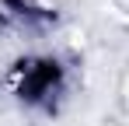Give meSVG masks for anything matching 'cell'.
Returning a JSON list of instances; mask_svg holds the SVG:
<instances>
[{"instance_id": "cell-2", "label": "cell", "mask_w": 129, "mask_h": 126, "mask_svg": "<svg viewBox=\"0 0 129 126\" xmlns=\"http://www.w3.org/2000/svg\"><path fill=\"white\" fill-rule=\"evenodd\" d=\"M4 21H18L24 28H52L59 21V11L45 0H0Z\"/></svg>"}, {"instance_id": "cell-4", "label": "cell", "mask_w": 129, "mask_h": 126, "mask_svg": "<svg viewBox=\"0 0 129 126\" xmlns=\"http://www.w3.org/2000/svg\"><path fill=\"white\" fill-rule=\"evenodd\" d=\"M0 88H4V77H0Z\"/></svg>"}, {"instance_id": "cell-3", "label": "cell", "mask_w": 129, "mask_h": 126, "mask_svg": "<svg viewBox=\"0 0 129 126\" xmlns=\"http://www.w3.org/2000/svg\"><path fill=\"white\" fill-rule=\"evenodd\" d=\"M0 25H4V14H0Z\"/></svg>"}, {"instance_id": "cell-1", "label": "cell", "mask_w": 129, "mask_h": 126, "mask_svg": "<svg viewBox=\"0 0 129 126\" xmlns=\"http://www.w3.org/2000/svg\"><path fill=\"white\" fill-rule=\"evenodd\" d=\"M4 88L14 98V105L24 112L59 116V109L70 98V67L56 53L31 49V53H21L11 60L7 74H4Z\"/></svg>"}]
</instances>
